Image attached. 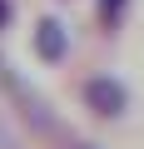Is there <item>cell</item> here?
<instances>
[{
    "instance_id": "1",
    "label": "cell",
    "mask_w": 144,
    "mask_h": 149,
    "mask_svg": "<svg viewBox=\"0 0 144 149\" xmlns=\"http://www.w3.org/2000/svg\"><path fill=\"white\" fill-rule=\"evenodd\" d=\"M85 104H90L99 119H114V114H124L129 90H124L119 80H109V74H95V80H85Z\"/></svg>"
},
{
    "instance_id": "2",
    "label": "cell",
    "mask_w": 144,
    "mask_h": 149,
    "mask_svg": "<svg viewBox=\"0 0 144 149\" xmlns=\"http://www.w3.org/2000/svg\"><path fill=\"white\" fill-rule=\"evenodd\" d=\"M0 80H5V90H10V95H15L20 104H25V119H30L35 129H45V134H60V124H55V114H50V104H45V100H35V95H30V90H25L20 80H15V74H10L5 65H0Z\"/></svg>"
},
{
    "instance_id": "3",
    "label": "cell",
    "mask_w": 144,
    "mask_h": 149,
    "mask_svg": "<svg viewBox=\"0 0 144 149\" xmlns=\"http://www.w3.org/2000/svg\"><path fill=\"white\" fill-rule=\"evenodd\" d=\"M35 55H40L45 65L65 60V25H60V20H40V25H35Z\"/></svg>"
},
{
    "instance_id": "4",
    "label": "cell",
    "mask_w": 144,
    "mask_h": 149,
    "mask_svg": "<svg viewBox=\"0 0 144 149\" xmlns=\"http://www.w3.org/2000/svg\"><path fill=\"white\" fill-rule=\"evenodd\" d=\"M124 10H129V0H99V25L114 30V25L124 20Z\"/></svg>"
},
{
    "instance_id": "5",
    "label": "cell",
    "mask_w": 144,
    "mask_h": 149,
    "mask_svg": "<svg viewBox=\"0 0 144 149\" xmlns=\"http://www.w3.org/2000/svg\"><path fill=\"white\" fill-rule=\"evenodd\" d=\"M10 25V0H0V30Z\"/></svg>"
},
{
    "instance_id": "6",
    "label": "cell",
    "mask_w": 144,
    "mask_h": 149,
    "mask_svg": "<svg viewBox=\"0 0 144 149\" xmlns=\"http://www.w3.org/2000/svg\"><path fill=\"white\" fill-rule=\"evenodd\" d=\"M70 149H99V144H70Z\"/></svg>"
}]
</instances>
